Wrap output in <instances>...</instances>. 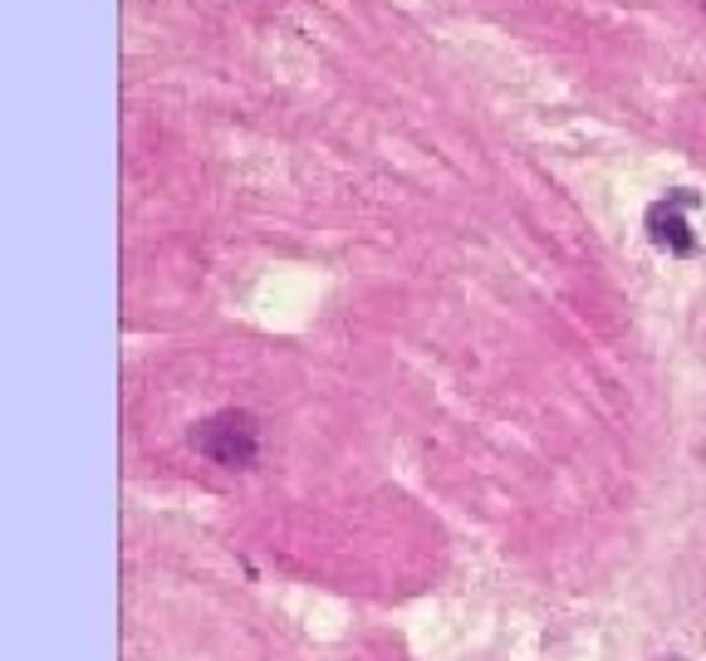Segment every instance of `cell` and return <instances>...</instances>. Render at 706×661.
<instances>
[{
  "label": "cell",
  "instance_id": "obj_1",
  "mask_svg": "<svg viewBox=\"0 0 706 661\" xmlns=\"http://www.w3.org/2000/svg\"><path fill=\"white\" fill-rule=\"evenodd\" d=\"M191 447L221 471H250L260 455V421L246 407H226L191 427Z\"/></svg>",
  "mask_w": 706,
  "mask_h": 661
},
{
  "label": "cell",
  "instance_id": "obj_2",
  "mask_svg": "<svg viewBox=\"0 0 706 661\" xmlns=\"http://www.w3.org/2000/svg\"><path fill=\"white\" fill-rule=\"evenodd\" d=\"M687 207H697L692 191H667V201L647 207V235H653V245L663 250V255H697V235L682 221Z\"/></svg>",
  "mask_w": 706,
  "mask_h": 661
},
{
  "label": "cell",
  "instance_id": "obj_3",
  "mask_svg": "<svg viewBox=\"0 0 706 661\" xmlns=\"http://www.w3.org/2000/svg\"><path fill=\"white\" fill-rule=\"evenodd\" d=\"M657 661H682V657H657Z\"/></svg>",
  "mask_w": 706,
  "mask_h": 661
},
{
  "label": "cell",
  "instance_id": "obj_4",
  "mask_svg": "<svg viewBox=\"0 0 706 661\" xmlns=\"http://www.w3.org/2000/svg\"><path fill=\"white\" fill-rule=\"evenodd\" d=\"M702 6H706V0H702Z\"/></svg>",
  "mask_w": 706,
  "mask_h": 661
}]
</instances>
